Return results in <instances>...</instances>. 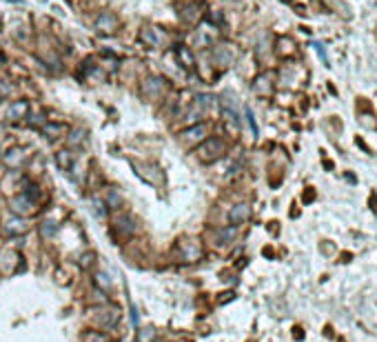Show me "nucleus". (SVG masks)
Segmentation results:
<instances>
[{"label": "nucleus", "mask_w": 377, "mask_h": 342, "mask_svg": "<svg viewBox=\"0 0 377 342\" xmlns=\"http://www.w3.org/2000/svg\"><path fill=\"white\" fill-rule=\"evenodd\" d=\"M56 162H58L60 169H71L74 167V154H71L69 149H60L58 154H56Z\"/></svg>", "instance_id": "nucleus-12"}, {"label": "nucleus", "mask_w": 377, "mask_h": 342, "mask_svg": "<svg viewBox=\"0 0 377 342\" xmlns=\"http://www.w3.org/2000/svg\"><path fill=\"white\" fill-rule=\"evenodd\" d=\"M340 342H346V340H344V338H340Z\"/></svg>", "instance_id": "nucleus-25"}, {"label": "nucleus", "mask_w": 377, "mask_h": 342, "mask_svg": "<svg viewBox=\"0 0 377 342\" xmlns=\"http://www.w3.org/2000/svg\"><path fill=\"white\" fill-rule=\"evenodd\" d=\"M324 333L329 335V338H333V327H326V329H324Z\"/></svg>", "instance_id": "nucleus-24"}, {"label": "nucleus", "mask_w": 377, "mask_h": 342, "mask_svg": "<svg viewBox=\"0 0 377 342\" xmlns=\"http://www.w3.org/2000/svg\"><path fill=\"white\" fill-rule=\"evenodd\" d=\"M211 96H206V93H202L193 100V105H191V109L187 111V116H184V120L187 122H193V120H200V116H204V111L211 107Z\"/></svg>", "instance_id": "nucleus-4"}, {"label": "nucleus", "mask_w": 377, "mask_h": 342, "mask_svg": "<svg viewBox=\"0 0 377 342\" xmlns=\"http://www.w3.org/2000/svg\"><path fill=\"white\" fill-rule=\"evenodd\" d=\"M235 238V227H227L220 231V240L222 242H231V240Z\"/></svg>", "instance_id": "nucleus-19"}, {"label": "nucleus", "mask_w": 377, "mask_h": 342, "mask_svg": "<svg viewBox=\"0 0 377 342\" xmlns=\"http://www.w3.org/2000/svg\"><path fill=\"white\" fill-rule=\"evenodd\" d=\"M255 91L257 93H268L271 91V74H262L255 80Z\"/></svg>", "instance_id": "nucleus-13"}, {"label": "nucleus", "mask_w": 377, "mask_h": 342, "mask_svg": "<svg viewBox=\"0 0 377 342\" xmlns=\"http://www.w3.org/2000/svg\"><path fill=\"white\" fill-rule=\"evenodd\" d=\"M95 322L102 324V327H116L118 320H120V311L116 309V307H100V309H95Z\"/></svg>", "instance_id": "nucleus-5"}, {"label": "nucleus", "mask_w": 377, "mask_h": 342, "mask_svg": "<svg viewBox=\"0 0 377 342\" xmlns=\"http://www.w3.org/2000/svg\"><path fill=\"white\" fill-rule=\"evenodd\" d=\"M224 151H227V144H224L220 138H204L202 144L198 147V158L202 162H213V160L220 158Z\"/></svg>", "instance_id": "nucleus-1"}, {"label": "nucleus", "mask_w": 377, "mask_h": 342, "mask_svg": "<svg viewBox=\"0 0 377 342\" xmlns=\"http://www.w3.org/2000/svg\"><path fill=\"white\" fill-rule=\"evenodd\" d=\"M27 114H29V103H27V100H14L7 109L9 120H20V118H25Z\"/></svg>", "instance_id": "nucleus-9"}, {"label": "nucleus", "mask_w": 377, "mask_h": 342, "mask_svg": "<svg viewBox=\"0 0 377 342\" xmlns=\"http://www.w3.org/2000/svg\"><path fill=\"white\" fill-rule=\"evenodd\" d=\"M82 342H111V338L106 333H102V331H89L82 338Z\"/></svg>", "instance_id": "nucleus-15"}, {"label": "nucleus", "mask_w": 377, "mask_h": 342, "mask_svg": "<svg viewBox=\"0 0 377 342\" xmlns=\"http://www.w3.org/2000/svg\"><path fill=\"white\" fill-rule=\"evenodd\" d=\"M95 284H98L100 289H104V291H109V289H111V280L106 278V273H102V271L95 273Z\"/></svg>", "instance_id": "nucleus-17"}, {"label": "nucleus", "mask_w": 377, "mask_h": 342, "mask_svg": "<svg viewBox=\"0 0 377 342\" xmlns=\"http://www.w3.org/2000/svg\"><path fill=\"white\" fill-rule=\"evenodd\" d=\"M340 258H342L340 262H351V260H353V254H342Z\"/></svg>", "instance_id": "nucleus-23"}, {"label": "nucleus", "mask_w": 377, "mask_h": 342, "mask_svg": "<svg viewBox=\"0 0 377 342\" xmlns=\"http://www.w3.org/2000/svg\"><path fill=\"white\" fill-rule=\"evenodd\" d=\"M293 338H297V340H302V338H304L302 327H295V329H293Z\"/></svg>", "instance_id": "nucleus-22"}, {"label": "nucleus", "mask_w": 377, "mask_h": 342, "mask_svg": "<svg viewBox=\"0 0 377 342\" xmlns=\"http://www.w3.org/2000/svg\"><path fill=\"white\" fill-rule=\"evenodd\" d=\"M69 142L74 144V147H80V144H84V131H71V136H69Z\"/></svg>", "instance_id": "nucleus-18"}, {"label": "nucleus", "mask_w": 377, "mask_h": 342, "mask_svg": "<svg viewBox=\"0 0 377 342\" xmlns=\"http://www.w3.org/2000/svg\"><path fill=\"white\" fill-rule=\"evenodd\" d=\"M116 229H120V231H125L127 235H131L133 233V220L131 218H127V216H120V218H116Z\"/></svg>", "instance_id": "nucleus-14"}, {"label": "nucleus", "mask_w": 377, "mask_h": 342, "mask_svg": "<svg viewBox=\"0 0 377 342\" xmlns=\"http://www.w3.org/2000/svg\"><path fill=\"white\" fill-rule=\"evenodd\" d=\"M155 338V329L153 327H144L138 331V342H153Z\"/></svg>", "instance_id": "nucleus-16"}, {"label": "nucleus", "mask_w": 377, "mask_h": 342, "mask_svg": "<svg viewBox=\"0 0 377 342\" xmlns=\"http://www.w3.org/2000/svg\"><path fill=\"white\" fill-rule=\"evenodd\" d=\"M249 218H251V207L246 203H240V205L231 207V211H229L231 225H242V222H246Z\"/></svg>", "instance_id": "nucleus-8"}, {"label": "nucleus", "mask_w": 377, "mask_h": 342, "mask_svg": "<svg viewBox=\"0 0 377 342\" xmlns=\"http://www.w3.org/2000/svg\"><path fill=\"white\" fill-rule=\"evenodd\" d=\"M313 200H315V189L308 187L306 191H304V203H313Z\"/></svg>", "instance_id": "nucleus-21"}, {"label": "nucleus", "mask_w": 377, "mask_h": 342, "mask_svg": "<svg viewBox=\"0 0 377 342\" xmlns=\"http://www.w3.org/2000/svg\"><path fill=\"white\" fill-rule=\"evenodd\" d=\"M67 131V125L63 122H49V125L42 127V136L49 138V140H56V138H63V133Z\"/></svg>", "instance_id": "nucleus-10"}, {"label": "nucleus", "mask_w": 377, "mask_h": 342, "mask_svg": "<svg viewBox=\"0 0 377 342\" xmlns=\"http://www.w3.org/2000/svg\"><path fill=\"white\" fill-rule=\"evenodd\" d=\"M27 229H29V222L25 220L22 216H11L9 220L3 222V231L7 235H20V233H27Z\"/></svg>", "instance_id": "nucleus-6"}, {"label": "nucleus", "mask_w": 377, "mask_h": 342, "mask_svg": "<svg viewBox=\"0 0 377 342\" xmlns=\"http://www.w3.org/2000/svg\"><path fill=\"white\" fill-rule=\"evenodd\" d=\"M95 29H100L102 33H114L118 29V18L109 11H102V14L95 18Z\"/></svg>", "instance_id": "nucleus-7"}, {"label": "nucleus", "mask_w": 377, "mask_h": 342, "mask_svg": "<svg viewBox=\"0 0 377 342\" xmlns=\"http://www.w3.org/2000/svg\"><path fill=\"white\" fill-rule=\"evenodd\" d=\"M322 254H324V256L335 254V245H333V242H329V240H322Z\"/></svg>", "instance_id": "nucleus-20"}, {"label": "nucleus", "mask_w": 377, "mask_h": 342, "mask_svg": "<svg viewBox=\"0 0 377 342\" xmlns=\"http://www.w3.org/2000/svg\"><path fill=\"white\" fill-rule=\"evenodd\" d=\"M206 136V125L204 122H200V125H193L191 129L182 133V140H204Z\"/></svg>", "instance_id": "nucleus-11"}, {"label": "nucleus", "mask_w": 377, "mask_h": 342, "mask_svg": "<svg viewBox=\"0 0 377 342\" xmlns=\"http://www.w3.org/2000/svg\"><path fill=\"white\" fill-rule=\"evenodd\" d=\"M33 209H36V198H33L29 191H20L11 198V211H14L16 216L25 218V216L33 214Z\"/></svg>", "instance_id": "nucleus-2"}, {"label": "nucleus", "mask_w": 377, "mask_h": 342, "mask_svg": "<svg viewBox=\"0 0 377 342\" xmlns=\"http://www.w3.org/2000/svg\"><path fill=\"white\" fill-rule=\"evenodd\" d=\"M27 158H29V154H27L25 147H11L7 154L3 156V162H5L7 169H20V167L27 162Z\"/></svg>", "instance_id": "nucleus-3"}]
</instances>
